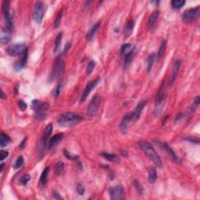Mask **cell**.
I'll use <instances>...</instances> for the list:
<instances>
[{
	"instance_id": "1",
	"label": "cell",
	"mask_w": 200,
	"mask_h": 200,
	"mask_svg": "<svg viewBox=\"0 0 200 200\" xmlns=\"http://www.w3.org/2000/svg\"><path fill=\"white\" fill-rule=\"evenodd\" d=\"M138 146L141 148V149L146 153L148 158L150 159L156 167H163V163L160 160V156H158V154L156 153V152L155 151L154 148L152 147L151 144L146 142V141H141V142H138Z\"/></svg>"
},
{
	"instance_id": "2",
	"label": "cell",
	"mask_w": 200,
	"mask_h": 200,
	"mask_svg": "<svg viewBox=\"0 0 200 200\" xmlns=\"http://www.w3.org/2000/svg\"><path fill=\"white\" fill-rule=\"evenodd\" d=\"M81 120V117L76 113L66 112L62 113L58 118V123L63 127H70L78 123Z\"/></svg>"
},
{
	"instance_id": "3",
	"label": "cell",
	"mask_w": 200,
	"mask_h": 200,
	"mask_svg": "<svg viewBox=\"0 0 200 200\" xmlns=\"http://www.w3.org/2000/svg\"><path fill=\"white\" fill-rule=\"evenodd\" d=\"M64 69L65 65L63 59L60 58L57 59L53 64L52 73L49 77V81H51V82H53V81H58L60 78H62V77L64 74Z\"/></svg>"
},
{
	"instance_id": "4",
	"label": "cell",
	"mask_w": 200,
	"mask_h": 200,
	"mask_svg": "<svg viewBox=\"0 0 200 200\" xmlns=\"http://www.w3.org/2000/svg\"><path fill=\"white\" fill-rule=\"evenodd\" d=\"M120 51L122 56L124 58V68H127L133 60L135 53V48L131 43H125L121 46Z\"/></svg>"
},
{
	"instance_id": "5",
	"label": "cell",
	"mask_w": 200,
	"mask_h": 200,
	"mask_svg": "<svg viewBox=\"0 0 200 200\" xmlns=\"http://www.w3.org/2000/svg\"><path fill=\"white\" fill-rule=\"evenodd\" d=\"M49 105L47 103L41 102L36 99L32 102V109H34L35 117L38 119H44L46 116V111L49 109Z\"/></svg>"
},
{
	"instance_id": "6",
	"label": "cell",
	"mask_w": 200,
	"mask_h": 200,
	"mask_svg": "<svg viewBox=\"0 0 200 200\" xmlns=\"http://www.w3.org/2000/svg\"><path fill=\"white\" fill-rule=\"evenodd\" d=\"M45 13V4L42 1L35 2L33 10V19L37 24H41Z\"/></svg>"
},
{
	"instance_id": "7",
	"label": "cell",
	"mask_w": 200,
	"mask_h": 200,
	"mask_svg": "<svg viewBox=\"0 0 200 200\" xmlns=\"http://www.w3.org/2000/svg\"><path fill=\"white\" fill-rule=\"evenodd\" d=\"M27 51L28 49L25 43H17V44L12 45L7 48V53L10 56H13V57L23 56Z\"/></svg>"
},
{
	"instance_id": "8",
	"label": "cell",
	"mask_w": 200,
	"mask_h": 200,
	"mask_svg": "<svg viewBox=\"0 0 200 200\" xmlns=\"http://www.w3.org/2000/svg\"><path fill=\"white\" fill-rule=\"evenodd\" d=\"M200 14V8L199 6H197L196 8H192L190 10H186L185 12L183 13L182 18L183 20L186 23L193 22L195 20L199 17Z\"/></svg>"
},
{
	"instance_id": "9",
	"label": "cell",
	"mask_w": 200,
	"mask_h": 200,
	"mask_svg": "<svg viewBox=\"0 0 200 200\" xmlns=\"http://www.w3.org/2000/svg\"><path fill=\"white\" fill-rule=\"evenodd\" d=\"M102 102V98L99 95H95L92 98L91 101L90 102L88 107V114L90 117H93L96 114V113L99 110V108Z\"/></svg>"
},
{
	"instance_id": "10",
	"label": "cell",
	"mask_w": 200,
	"mask_h": 200,
	"mask_svg": "<svg viewBox=\"0 0 200 200\" xmlns=\"http://www.w3.org/2000/svg\"><path fill=\"white\" fill-rule=\"evenodd\" d=\"M110 199L113 200H120L125 198V192L121 185H117L110 188L109 190Z\"/></svg>"
},
{
	"instance_id": "11",
	"label": "cell",
	"mask_w": 200,
	"mask_h": 200,
	"mask_svg": "<svg viewBox=\"0 0 200 200\" xmlns=\"http://www.w3.org/2000/svg\"><path fill=\"white\" fill-rule=\"evenodd\" d=\"M99 81H100L99 78H96V79H95V80H92V81H90V82H89V83L86 85V87H85V90H84L83 93H82V95H81V96L80 103H84V102L85 101V99H87V97L89 95L90 92H91L93 89L95 88L97 86V85L99 84Z\"/></svg>"
},
{
	"instance_id": "12",
	"label": "cell",
	"mask_w": 200,
	"mask_h": 200,
	"mask_svg": "<svg viewBox=\"0 0 200 200\" xmlns=\"http://www.w3.org/2000/svg\"><path fill=\"white\" fill-rule=\"evenodd\" d=\"M52 132H53V123H49L45 128L43 135L41 138V147L42 150L48 147V142H49L48 140H49V138L50 137Z\"/></svg>"
},
{
	"instance_id": "13",
	"label": "cell",
	"mask_w": 200,
	"mask_h": 200,
	"mask_svg": "<svg viewBox=\"0 0 200 200\" xmlns=\"http://www.w3.org/2000/svg\"><path fill=\"white\" fill-rule=\"evenodd\" d=\"M155 142L157 144V146H159L164 152H166V154L169 156V157L171 158L172 160H175V161H177V160H178V157L177 156V155L174 153V152L172 150L171 148L168 146L167 144L165 143V142H160V141H155Z\"/></svg>"
},
{
	"instance_id": "14",
	"label": "cell",
	"mask_w": 200,
	"mask_h": 200,
	"mask_svg": "<svg viewBox=\"0 0 200 200\" xmlns=\"http://www.w3.org/2000/svg\"><path fill=\"white\" fill-rule=\"evenodd\" d=\"M12 30L13 27L6 25V27L2 28L1 35H0V42L2 44H6L10 42L11 39V36H12Z\"/></svg>"
},
{
	"instance_id": "15",
	"label": "cell",
	"mask_w": 200,
	"mask_h": 200,
	"mask_svg": "<svg viewBox=\"0 0 200 200\" xmlns=\"http://www.w3.org/2000/svg\"><path fill=\"white\" fill-rule=\"evenodd\" d=\"M63 136H64L63 134H57V135H55L54 136H53L48 142V149H52L53 148H54L59 142H60L61 140L63 139Z\"/></svg>"
},
{
	"instance_id": "16",
	"label": "cell",
	"mask_w": 200,
	"mask_h": 200,
	"mask_svg": "<svg viewBox=\"0 0 200 200\" xmlns=\"http://www.w3.org/2000/svg\"><path fill=\"white\" fill-rule=\"evenodd\" d=\"M132 120H133V115H132V113H129L126 114L124 116V117L122 120L121 123H120V130L122 132H124L127 131V128L128 127V124Z\"/></svg>"
},
{
	"instance_id": "17",
	"label": "cell",
	"mask_w": 200,
	"mask_h": 200,
	"mask_svg": "<svg viewBox=\"0 0 200 200\" xmlns=\"http://www.w3.org/2000/svg\"><path fill=\"white\" fill-rule=\"evenodd\" d=\"M180 67H181V61L176 60L174 63L173 68H172L171 76H170V85H172V83H173L174 80H175L178 72H179V71H180Z\"/></svg>"
},
{
	"instance_id": "18",
	"label": "cell",
	"mask_w": 200,
	"mask_h": 200,
	"mask_svg": "<svg viewBox=\"0 0 200 200\" xmlns=\"http://www.w3.org/2000/svg\"><path fill=\"white\" fill-rule=\"evenodd\" d=\"M159 15H160V12L156 10V11H154L149 16V20H148V27H149V30H152L154 28L158 20V17H159Z\"/></svg>"
},
{
	"instance_id": "19",
	"label": "cell",
	"mask_w": 200,
	"mask_h": 200,
	"mask_svg": "<svg viewBox=\"0 0 200 200\" xmlns=\"http://www.w3.org/2000/svg\"><path fill=\"white\" fill-rule=\"evenodd\" d=\"M146 101H142L137 106V107L135 108V109L132 112V115H133V120H138L139 119L140 115H141V112H142V109L145 107V106H146Z\"/></svg>"
},
{
	"instance_id": "20",
	"label": "cell",
	"mask_w": 200,
	"mask_h": 200,
	"mask_svg": "<svg viewBox=\"0 0 200 200\" xmlns=\"http://www.w3.org/2000/svg\"><path fill=\"white\" fill-rule=\"evenodd\" d=\"M27 59H28V51L23 56H21L20 60L16 62V63L15 64L14 68L16 71H20V70H22L25 67L27 63Z\"/></svg>"
},
{
	"instance_id": "21",
	"label": "cell",
	"mask_w": 200,
	"mask_h": 200,
	"mask_svg": "<svg viewBox=\"0 0 200 200\" xmlns=\"http://www.w3.org/2000/svg\"><path fill=\"white\" fill-rule=\"evenodd\" d=\"M100 24H101V22H99V21L97 23H95V25H93L92 26H91V28L89 29L88 31V33H87V35H86V38H87L88 40L90 41L93 39V37H94V35H95L96 30H97L98 28H99V25H100Z\"/></svg>"
},
{
	"instance_id": "22",
	"label": "cell",
	"mask_w": 200,
	"mask_h": 200,
	"mask_svg": "<svg viewBox=\"0 0 200 200\" xmlns=\"http://www.w3.org/2000/svg\"><path fill=\"white\" fill-rule=\"evenodd\" d=\"M134 29V22L132 20H128L127 23H126L125 27H124V29H123V34L125 36H129L131 35Z\"/></svg>"
},
{
	"instance_id": "23",
	"label": "cell",
	"mask_w": 200,
	"mask_h": 200,
	"mask_svg": "<svg viewBox=\"0 0 200 200\" xmlns=\"http://www.w3.org/2000/svg\"><path fill=\"white\" fill-rule=\"evenodd\" d=\"M64 170V164L63 162H58L55 164L54 166V173L57 175H60Z\"/></svg>"
},
{
	"instance_id": "24",
	"label": "cell",
	"mask_w": 200,
	"mask_h": 200,
	"mask_svg": "<svg viewBox=\"0 0 200 200\" xmlns=\"http://www.w3.org/2000/svg\"><path fill=\"white\" fill-rule=\"evenodd\" d=\"M156 180H157V172L154 168H152L149 172L148 181L149 183H154V182H156Z\"/></svg>"
},
{
	"instance_id": "25",
	"label": "cell",
	"mask_w": 200,
	"mask_h": 200,
	"mask_svg": "<svg viewBox=\"0 0 200 200\" xmlns=\"http://www.w3.org/2000/svg\"><path fill=\"white\" fill-rule=\"evenodd\" d=\"M10 142V138L7 135L2 132L1 134V137H0V146L1 147H4L6 146Z\"/></svg>"
},
{
	"instance_id": "26",
	"label": "cell",
	"mask_w": 200,
	"mask_h": 200,
	"mask_svg": "<svg viewBox=\"0 0 200 200\" xmlns=\"http://www.w3.org/2000/svg\"><path fill=\"white\" fill-rule=\"evenodd\" d=\"M48 173H49V167H47L43 170L42 175L40 177V183L43 185L46 184L47 182V178H48Z\"/></svg>"
},
{
	"instance_id": "27",
	"label": "cell",
	"mask_w": 200,
	"mask_h": 200,
	"mask_svg": "<svg viewBox=\"0 0 200 200\" xmlns=\"http://www.w3.org/2000/svg\"><path fill=\"white\" fill-rule=\"evenodd\" d=\"M185 4L184 0H173L171 2L172 7L175 10H179Z\"/></svg>"
},
{
	"instance_id": "28",
	"label": "cell",
	"mask_w": 200,
	"mask_h": 200,
	"mask_svg": "<svg viewBox=\"0 0 200 200\" xmlns=\"http://www.w3.org/2000/svg\"><path fill=\"white\" fill-rule=\"evenodd\" d=\"M166 46H167V41L164 40L162 42L161 45L160 47V49H159V52H158V58L159 59H161L164 57V53H165V49H166Z\"/></svg>"
},
{
	"instance_id": "29",
	"label": "cell",
	"mask_w": 200,
	"mask_h": 200,
	"mask_svg": "<svg viewBox=\"0 0 200 200\" xmlns=\"http://www.w3.org/2000/svg\"><path fill=\"white\" fill-rule=\"evenodd\" d=\"M102 156H103V158H105L106 160H109V161H113L115 162L118 160V156L115 154H111V153H106V152H103L101 154Z\"/></svg>"
},
{
	"instance_id": "30",
	"label": "cell",
	"mask_w": 200,
	"mask_h": 200,
	"mask_svg": "<svg viewBox=\"0 0 200 200\" xmlns=\"http://www.w3.org/2000/svg\"><path fill=\"white\" fill-rule=\"evenodd\" d=\"M134 184H135V189L137 191L138 194L139 195V196H143L145 191H144V188L142 184H140V182L138 181L135 180L134 181Z\"/></svg>"
},
{
	"instance_id": "31",
	"label": "cell",
	"mask_w": 200,
	"mask_h": 200,
	"mask_svg": "<svg viewBox=\"0 0 200 200\" xmlns=\"http://www.w3.org/2000/svg\"><path fill=\"white\" fill-rule=\"evenodd\" d=\"M154 59H155V54L154 53H152L149 56L147 59V69H148V72H150L151 71L152 67V65H153Z\"/></svg>"
},
{
	"instance_id": "32",
	"label": "cell",
	"mask_w": 200,
	"mask_h": 200,
	"mask_svg": "<svg viewBox=\"0 0 200 200\" xmlns=\"http://www.w3.org/2000/svg\"><path fill=\"white\" fill-rule=\"evenodd\" d=\"M63 10H61L58 13V14L57 15V16H56V19H55L54 21L55 28H59V26L60 25L61 18H62V16H63Z\"/></svg>"
},
{
	"instance_id": "33",
	"label": "cell",
	"mask_w": 200,
	"mask_h": 200,
	"mask_svg": "<svg viewBox=\"0 0 200 200\" xmlns=\"http://www.w3.org/2000/svg\"><path fill=\"white\" fill-rule=\"evenodd\" d=\"M62 36H63V34L62 33H59L56 38V40H55V47H54V50L55 53H57V51L59 49V46H60V43L61 40H62Z\"/></svg>"
},
{
	"instance_id": "34",
	"label": "cell",
	"mask_w": 200,
	"mask_h": 200,
	"mask_svg": "<svg viewBox=\"0 0 200 200\" xmlns=\"http://www.w3.org/2000/svg\"><path fill=\"white\" fill-rule=\"evenodd\" d=\"M95 62L94 60H91L89 61V63H88L87 66V69H86V75H90L91 73H92L93 70L95 68Z\"/></svg>"
},
{
	"instance_id": "35",
	"label": "cell",
	"mask_w": 200,
	"mask_h": 200,
	"mask_svg": "<svg viewBox=\"0 0 200 200\" xmlns=\"http://www.w3.org/2000/svg\"><path fill=\"white\" fill-rule=\"evenodd\" d=\"M23 164H24V159L21 156H20L19 157H17V159L16 160V161L14 162V164H13V167L15 169H18L20 168V167L22 166Z\"/></svg>"
},
{
	"instance_id": "36",
	"label": "cell",
	"mask_w": 200,
	"mask_h": 200,
	"mask_svg": "<svg viewBox=\"0 0 200 200\" xmlns=\"http://www.w3.org/2000/svg\"><path fill=\"white\" fill-rule=\"evenodd\" d=\"M30 175H28V174H25V175H23L22 177L20 178V182L22 184H24V185H26V184H28V182L30 181Z\"/></svg>"
},
{
	"instance_id": "37",
	"label": "cell",
	"mask_w": 200,
	"mask_h": 200,
	"mask_svg": "<svg viewBox=\"0 0 200 200\" xmlns=\"http://www.w3.org/2000/svg\"><path fill=\"white\" fill-rule=\"evenodd\" d=\"M64 156H66V158L69 159V160H76L78 158V156L77 155H74V154H71V152H67V150H64Z\"/></svg>"
},
{
	"instance_id": "38",
	"label": "cell",
	"mask_w": 200,
	"mask_h": 200,
	"mask_svg": "<svg viewBox=\"0 0 200 200\" xmlns=\"http://www.w3.org/2000/svg\"><path fill=\"white\" fill-rule=\"evenodd\" d=\"M77 192H78L79 195H84V193H85V188L81 184H77Z\"/></svg>"
},
{
	"instance_id": "39",
	"label": "cell",
	"mask_w": 200,
	"mask_h": 200,
	"mask_svg": "<svg viewBox=\"0 0 200 200\" xmlns=\"http://www.w3.org/2000/svg\"><path fill=\"white\" fill-rule=\"evenodd\" d=\"M61 87H62V85H59L58 86H57V88L55 89L54 92H53V96H54V98L59 97V93H60Z\"/></svg>"
},
{
	"instance_id": "40",
	"label": "cell",
	"mask_w": 200,
	"mask_h": 200,
	"mask_svg": "<svg viewBox=\"0 0 200 200\" xmlns=\"http://www.w3.org/2000/svg\"><path fill=\"white\" fill-rule=\"evenodd\" d=\"M185 140H186V141H188V142H192V143L197 144V145H199V140L198 138L190 137V138H185Z\"/></svg>"
},
{
	"instance_id": "41",
	"label": "cell",
	"mask_w": 200,
	"mask_h": 200,
	"mask_svg": "<svg viewBox=\"0 0 200 200\" xmlns=\"http://www.w3.org/2000/svg\"><path fill=\"white\" fill-rule=\"evenodd\" d=\"M18 106L19 108H20L21 110H25V109H27V106H28L26 103L23 101V100H20V101L18 102Z\"/></svg>"
},
{
	"instance_id": "42",
	"label": "cell",
	"mask_w": 200,
	"mask_h": 200,
	"mask_svg": "<svg viewBox=\"0 0 200 200\" xmlns=\"http://www.w3.org/2000/svg\"><path fill=\"white\" fill-rule=\"evenodd\" d=\"M9 156V152L6 151H4V150H1L0 152V156H1V160H3L4 159H6L7 156Z\"/></svg>"
},
{
	"instance_id": "43",
	"label": "cell",
	"mask_w": 200,
	"mask_h": 200,
	"mask_svg": "<svg viewBox=\"0 0 200 200\" xmlns=\"http://www.w3.org/2000/svg\"><path fill=\"white\" fill-rule=\"evenodd\" d=\"M53 196H54V198L57 199H63V198H62V197L58 194V192H57L56 191L53 192Z\"/></svg>"
},
{
	"instance_id": "44",
	"label": "cell",
	"mask_w": 200,
	"mask_h": 200,
	"mask_svg": "<svg viewBox=\"0 0 200 200\" xmlns=\"http://www.w3.org/2000/svg\"><path fill=\"white\" fill-rule=\"evenodd\" d=\"M194 103L196 106H198L199 104V96H197L196 98V99L194 100Z\"/></svg>"
},
{
	"instance_id": "45",
	"label": "cell",
	"mask_w": 200,
	"mask_h": 200,
	"mask_svg": "<svg viewBox=\"0 0 200 200\" xmlns=\"http://www.w3.org/2000/svg\"><path fill=\"white\" fill-rule=\"evenodd\" d=\"M26 140H27V138H25V139L23 140V142H21V143H20V147L21 148V149H22V148L24 147V146H25V142H26Z\"/></svg>"
},
{
	"instance_id": "46",
	"label": "cell",
	"mask_w": 200,
	"mask_h": 200,
	"mask_svg": "<svg viewBox=\"0 0 200 200\" xmlns=\"http://www.w3.org/2000/svg\"><path fill=\"white\" fill-rule=\"evenodd\" d=\"M1 99H5V93H4V91H2V94H1Z\"/></svg>"
},
{
	"instance_id": "47",
	"label": "cell",
	"mask_w": 200,
	"mask_h": 200,
	"mask_svg": "<svg viewBox=\"0 0 200 200\" xmlns=\"http://www.w3.org/2000/svg\"><path fill=\"white\" fill-rule=\"evenodd\" d=\"M3 167H4V164H1V171H2V170H3Z\"/></svg>"
}]
</instances>
